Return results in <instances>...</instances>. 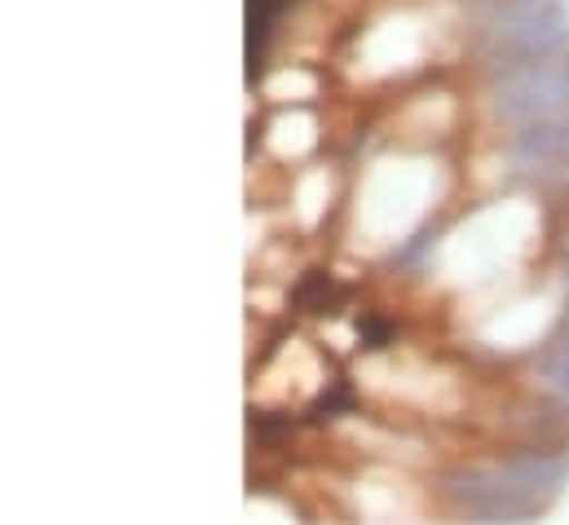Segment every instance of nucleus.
Listing matches in <instances>:
<instances>
[{
    "label": "nucleus",
    "mask_w": 569,
    "mask_h": 525,
    "mask_svg": "<svg viewBox=\"0 0 569 525\" xmlns=\"http://www.w3.org/2000/svg\"><path fill=\"white\" fill-rule=\"evenodd\" d=\"M569 486V455L535 446L495 464H468L441 477L446 504L468 522H530Z\"/></svg>",
    "instance_id": "nucleus-1"
},
{
    "label": "nucleus",
    "mask_w": 569,
    "mask_h": 525,
    "mask_svg": "<svg viewBox=\"0 0 569 525\" xmlns=\"http://www.w3.org/2000/svg\"><path fill=\"white\" fill-rule=\"evenodd\" d=\"M477 53L495 67L561 53L569 44V4L561 0H477L472 4Z\"/></svg>",
    "instance_id": "nucleus-2"
},
{
    "label": "nucleus",
    "mask_w": 569,
    "mask_h": 525,
    "mask_svg": "<svg viewBox=\"0 0 569 525\" xmlns=\"http://www.w3.org/2000/svg\"><path fill=\"white\" fill-rule=\"evenodd\" d=\"M490 111L503 129H526L569 111V53H539L521 62H503L490 76Z\"/></svg>",
    "instance_id": "nucleus-3"
},
{
    "label": "nucleus",
    "mask_w": 569,
    "mask_h": 525,
    "mask_svg": "<svg viewBox=\"0 0 569 525\" xmlns=\"http://www.w3.org/2000/svg\"><path fill=\"white\" fill-rule=\"evenodd\" d=\"M503 159L517 177H535V181H561L569 177V111L512 129L503 141Z\"/></svg>",
    "instance_id": "nucleus-4"
},
{
    "label": "nucleus",
    "mask_w": 569,
    "mask_h": 525,
    "mask_svg": "<svg viewBox=\"0 0 569 525\" xmlns=\"http://www.w3.org/2000/svg\"><path fill=\"white\" fill-rule=\"evenodd\" d=\"M539 380L557 397L569 402V318H561L557 340H548V349H543V358H539Z\"/></svg>",
    "instance_id": "nucleus-5"
},
{
    "label": "nucleus",
    "mask_w": 569,
    "mask_h": 525,
    "mask_svg": "<svg viewBox=\"0 0 569 525\" xmlns=\"http://www.w3.org/2000/svg\"><path fill=\"white\" fill-rule=\"evenodd\" d=\"M566 278H569V235H566Z\"/></svg>",
    "instance_id": "nucleus-6"
},
{
    "label": "nucleus",
    "mask_w": 569,
    "mask_h": 525,
    "mask_svg": "<svg viewBox=\"0 0 569 525\" xmlns=\"http://www.w3.org/2000/svg\"><path fill=\"white\" fill-rule=\"evenodd\" d=\"M566 318H569V305H566Z\"/></svg>",
    "instance_id": "nucleus-7"
},
{
    "label": "nucleus",
    "mask_w": 569,
    "mask_h": 525,
    "mask_svg": "<svg viewBox=\"0 0 569 525\" xmlns=\"http://www.w3.org/2000/svg\"><path fill=\"white\" fill-rule=\"evenodd\" d=\"M472 4H477V0H472Z\"/></svg>",
    "instance_id": "nucleus-8"
},
{
    "label": "nucleus",
    "mask_w": 569,
    "mask_h": 525,
    "mask_svg": "<svg viewBox=\"0 0 569 525\" xmlns=\"http://www.w3.org/2000/svg\"><path fill=\"white\" fill-rule=\"evenodd\" d=\"M566 4H569V0H566Z\"/></svg>",
    "instance_id": "nucleus-9"
}]
</instances>
